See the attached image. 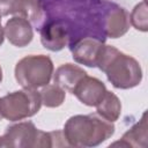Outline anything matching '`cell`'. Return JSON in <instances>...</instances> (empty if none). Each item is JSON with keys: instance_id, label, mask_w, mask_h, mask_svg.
I'll list each match as a JSON object with an SVG mask.
<instances>
[{"instance_id": "obj_18", "label": "cell", "mask_w": 148, "mask_h": 148, "mask_svg": "<svg viewBox=\"0 0 148 148\" xmlns=\"http://www.w3.org/2000/svg\"><path fill=\"white\" fill-rule=\"evenodd\" d=\"M5 40V28L1 25V14H0V46Z\"/></svg>"}, {"instance_id": "obj_14", "label": "cell", "mask_w": 148, "mask_h": 148, "mask_svg": "<svg viewBox=\"0 0 148 148\" xmlns=\"http://www.w3.org/2000/svg\"><path fill=\"white\" fill-rule=\"evenodd\" d=\"M96 113L111 123L118 120L121 113V103L118 96L112 91L106 90L103 98L96 105Z\"/></svg>"}, {"instance_id": "obj_20", "label": "cell", "mask_w": 148, "mask_h": 148, "mask_svg": "<svg viewBox=\"0 0 148 148\" xmlns=\"http://www.w3.org/2000/svg\"><path fill=\"white\" fill-rule=\"evenodd\" d=\"M1 119H2V116H1V113H0V120H1Z\"/></svg>"}, {"instance_id": "obj_4", "label": "cell", "mask_w": 148, "mask_h": 148, "mask_svg": "<svg viewBox=\"0 0 148 148\" xmlns=\"http://www.w3.org/2000/svg\"><path fill=\"white\" fill-rule=\"evenodd\" d=\"M53 62L45 54H29L15 66V79L22 88L38 89L50 83L53 75Z\"/></svg>"}, {"instance_id": "obj_13", "label": "cell", "mask_w": 148, "mask_h": 148, "mask_svg": "<svg viewBox=\"0 0 148 148\" xmlns=\"http://www.w3.org/2000/svg\"><path fill=\"white\" fill-rule=\"evenodd\" d=\"M15 15L28 20L36 29H40L44 24V10L38 0H20Z\"/></svg>"}, {"instance_id": "obj_5", "label": "cell", "mask_w": 148, "mask_h": 148, "mask_svg": "<svg viewBox=\"0 0 148 148\" xmlns=\"http://www.w3.org/2000/svg\"><path fill=\"white\" fill-rule=\"evenodd\" d=\"M42 106V99L37 89L23 88L9 92L0 98V113L9 121H20L35 116Z\"/></svg>"}, {"instance_id": "obj_3", "label": "cell", "mask_w": 148, "mask_h": 148, "mask_svg": "<svg viewBox=\"0 0 148 148\" xmlns=\"http://www.w3.org/2000/svg\"><path fill=\"white\" fill-rule=\"evenodd\" d=\"M68 146L62 131L44 132L32 121H18L9 125L0 136V147L14 148H44Z\"/></svg>"}, {"instance_id": "obj_16", "label": "cell", "mask_w": 148, "mask_h": 148, "mask_svg": "<svg viewBox=\"0 0 148 148\" xmlns=\"http://www.w3.org/2000/svg\"><path fill=\"white\" fill-rule=\"evenodd\" d=\"M130 21H131V24L136 30H140L143 32L148 30V14H147L146 1H141L133 8L130 15Z\"/></svg>"}, {"instance_id": "obj_10", "label": "cell", "mask_w": 148, "mask_h": 148, "mask_svg": "<svg viewBox=\"0 0 148 148\" xmlns=\"http://www.w3.org/2000/svg\"><path fill=\"white\" fill-rule=\"evenodd\" d=\"M131 25L128 12L114 3H111L110 9L104 17V32L109 38H119L124 36Z\"/></svg>"}, {"instance_id": "obj_17", "label": "cell", "mask_w": 148, "mask_h": 148, "mask_svg": "<svg viewBox=\"0 0 148 148\" xmlns=\"http://www.w3.org/2000/svg\"><path fill=\"white\" fill-rule=\"evenodd\" d=\"M20 0H0V14L1 16H7L9 14L15 15Z\"/></svg>"}, {"instance_id": "obj_15", "label": "cell", "mask_w": 148, "mask_h": 148, "mask_svg": "<svg viewBox=\"0 0 148 148\" xmlns=\"http://www.w3.org/2000/svg\"><path fill=\"white\" fill-rule=\"evenodd\" d=\"M42 104L46 108H58L65 102L66 92L65 90L59 87L58 84H46L42 87V90L39 91Z\"/></svg>"}, {"instance_id": "obj_2", "label": "cell", "mask_w": 148, "mask_h": 148, "mask_svg": "<svg viewBox=\"0 0 148 148\" xmlns=\"http://www.w3.org/2000/svg\"><path fill=\"white\" fill-rule=\"evenodd\" d=\"M117 89H131L141 83L142 69L139 61L112 45L104 44L97 66Z\"/></svg>"}, {"instance_id": "obj_9", "label": "cell", "mask_w": 148, "mask_h": 148, "mask_svg": "<svg viewBox=\"0 0 148 148\" xmlns=\"http://www.w3.org/2000/svg\"><path fill=\"white\" fill-rule=\"evenodd\" d=\"M5 37L8 42L17 47L27 46L34 38V29L31 23L22 16L14 15L6 22Z\"/></svg>"}, {"instance_id": "obj_12", "label": "cell", "mask_w": 148, "mask_h": 148, "mask_svg": "<svg viewBox=\"0 0 148 148\" xmlns=\"http://www.w3.org/2000/svg\"><path fill=\"white\" fill-rule=\"evenodd\" d=\"M147 113L143 112L141 119L134 124L127 132L124 133L121 139L111 146L120 147H146L147 146Z\"/></svg>"}, {"instance_id": "obj_6", "label": "cell", "mask_w": 148, "mask_h": 148, "mask_svg": "<svg viewBox=\"0 0 148 148\" xmlns=\"http://www.w3.org/2000/svg\"><path fill=\"white\" fill-rule=\"evenodd\" d=\"M40 30V42L50 51L62 50L69 43V30L62 21H53L43 24Z\"/></svg>"}, {"instance_id": "obj_11", "label": "cell", "mask_w": 148, "mask_h": 148, "mask_svg": "<svg viewBox=\"0 0 148 148\" xmlns=\"http://www.w3.org/2000/svg\"><path fill=\"white\" fill-rule=\"evenodd\" d=\"M87 75V72L77 65L67 62L60 65L53 73V82L68 92H73L77 83Z\"/></svg>"}, {"instance_id": "obj_8", "label": "cell", "mask_w": 148, "mask_h": 148, "mask_svg": "<svg viewBox=\"0 0 148 148\" xmlns=\"http://www.w3.org/2000/svg\"><path fill=\"white\" fill-rule=\"evenodd\" d=\"M103 45L104 43L96 37L81 38L74 44L72 49V57L77 64L87 67H96Z\"/></svg>"}, {"instance_id": "obj_1", "label": "cell", "mask_w": 148, "mask_h": 148, "mask_svg": "<svg viewBox=\"0 0 148 148\" xmlns=\"http://www.w3.org/2000/svg\"><path fill=\"white\" fill-rule=\"evenodd\" d=\"M62 133L69 147H96L113 135L114 125L97 113L76 114L67 119Z\"/></svg>"}, {"instance_id": "obj_7", "label": "cell", "mask_w": 148, "mask_h": 148, "mask_svg": "<svg viewBox=\"0 0 148 148\" xmlns=\"http://www.w3.org/2000/svg\"><path fill=\"white\" fill-rule=\"evenodd\" d=\"M106 92V87L103 81L88 74L77 83L73 90V95L87 106H96Z\"/></svg>"}, {"instance_id": "obj_19", "label": "cell", "mask_w": 148, "mask_h": 148, "mask_svg": "<svg viewBox=\"0 0 148 148\" xmlns=\"http://www.w3.org/2000/svg\"><path fill=\"white\" fill-rule=\"evenodd\" d=\"M2 82V68H1V66H0V83Z\"/></svg>"}]
</instances>
